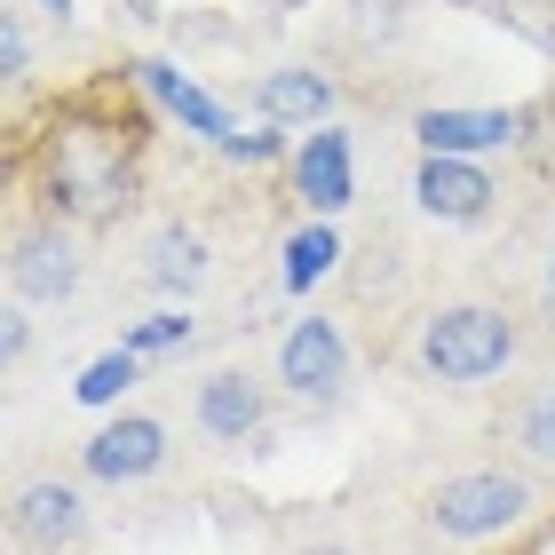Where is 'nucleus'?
<instances>
[{"label": "nucleus", "mask_w": 555, "mask_h": 555, "mask_svg": "<svg viewBox=\"0 0 555 555\" xmlns=\"http://www.w3.org/2000/svg\"><path fill=\"white\" fill-rule=\"evenodd\" d=\"M135 80H143V95H151V104H159L167 119H183V135L215 143L222 159H246V167L286 159V128H255V135H246L238 119H231V104H215V95L198 88L191 72H175V64H159V56H143V64H135Z\"/></svg>", "instance_id": "obj_1"}, {"label": "nucleus", "mask_w": 555, "mask_h": 555, "mask_svg": "<svg viewBox=\"0 0 555 555\" xmlns=\"http://www.w3.org/2000/svg\"><path fill=\"white\" fill-rule=\"evenodd\" d=\"M508 358H516V325L500 310H485V301H452V310H437L428 334H421V365L437 373V382H452V389L492 382Z\"/></svg>", "instance_id": "obj_2"}, {"label": "nucleus", "mask_w": 555, "mask_h": 555, "mask_svg": "<svg viewBox=\"0 0 555 555\" xmlns=\"http://www.w3.org/2000/svg\"><path fill=\"white\" fill-rule=\"evenodd\" d=\"M524 508H532V492H524L516 476H500V468L452 476V485H437V500H428V516H437L444 540H492V532H516Z\"/></svg>", "instance_id": "obj_3"}, {"label": "nucleus", "mask_w": 555, "mask_h": 555, "mask_svg": "<svg viewBox=\"0 0 555 555\" xmlns=\"http://www.w3.org/2000/svg\"><path fill=\"white\" fill-rule=\"evenodd\" d=\"M278 382H286L301 405H325L341 382H349V341L334 318H301L286 325V341H278Z\"/></svg>", "instance_id": "obj_4"}, {"label": "nucleus", "mask_w": 555, "mask_h": 555, "mask_svg": "<svg viewBox=\"0 0 555 555\" xmlns=\"http://www.w3.org/2000/svg\"><path fill=\"white\" fill-rule=\"evenodd\" d=\"M294 191L318 222H334L349 198H358V151H349L341 128H318V135L294 143Z\"/></svg>", "instance_id": "obj_5"}, {"label": "nucleus", "mask_w": 555, "mask_h": 555, "mask_svg": "<svg viewBox=\"0 0 555 555\" xmlns=\"http://www.w3.org/2000/svg\"><path fill=\"white\" fill-rule=\"evenodd\" d=\"M167 468V428L151 413H119L88 437V476L95 485H143V476Z\"/></svg>", "instance_id": "obj_6"}, {"label": "nucleus", "mask_w": 555, "mask_h": 555, "mask_svg": "<svg viewBox=\"0 0 555 555\" xmlns=\"http://www.w3.org/2000/svg\"><path fill=\"white\" fill-rule=\"evenodd\" d=\"M421 135V159H476V151H500L524 135V112H421L413 119Z\"/></svg>", "instance_id": "obj_7"}, {"label": "nucleus", "mask_w": 555, "mask_h": 555, "mask_svg": "<svg viewBox=\"0 0 555 555\" xmlns=\"http://www.w3.org/2000/svg\"><path fill=\"white\" fill-rule=\"evenodd\" d=\"M413 198H421L428 222H485L500 191H492V175L476 167V159H421Z\"/></svg>", "instance_id": "obj_8"}, {"label": "nucleus", "mask_w": 555, "mask_h": 555, "mask_svg": "<svg viewBox=\"0 0 555 555\" xmlns=\"http://www.w3.org/2000/svg\"><path fill=\"white\" fill-rule=\"evenodd\" d=\"M255 112H262V128H301V135H318V128H334V80L325 72H262L255 80Z\"/></svg>", "instance_id": "obj_9"}, {"label": "nucleus", "mask_w": 555, "mask_h": 555, "mask_svg": "<svg viewBox=\"0 0 555 555\" xmlns=\"http://www.w3.org/2000/svg\"><path fill=\"white\" fill-rule=\"evenodd\" d=\"M262 389H255V373H207L198 382V428L222 444H246V437H262Z\"/></svg>", "instance_id": "obj_10"}, {"label": "nucleus", "mask_w": 555, "mask_h": 555, "mask_svg": "<svg viewBox=\"0 0 555 555\" xmlns=\"http://www.w3.org/2000/svg\"><path fill=\"white\" fill-rule=\"evenodd\" d=\"M72 286H80V255H72L64 231H40L16 246V294L24 301H64Z\"/></svg>", "instance_id": "obj_11"}, {"label": "nucleus", "mask_w": 555, "mask_h": 555, "mask_svg": "<svg viewBox=\"0 0 555 555\" xmlns=\"http://www.w3.org/2000/svg\"><path fill=\"white\" fill-rule=\"evenodd\" d=\"M80 516L88 508H80V492H72V485H33L16 500V524L33 540H80Z\"/></svg>", "instance_id": "obj_12"}, {"label": "nucleus", "mask_w": 555, "mask_h": 555, "mask_svg": "<svg viewBox=\"0 0 555 555\" xmlns=\"http://www.w3.org/2000/svg\"><path fill=\"white\" fill-rule=\"evenodd\" d=\"M334 262H341V231L334 222H301V231L286 238V294H310Z\"/></svg>", "instance_id": "obj_13"}, {"label": "nucleus", "mask_w": 555, "mask_h": 555, "mask_svg": "<svg viewBox=\"0 0 555 555\" xmlns=\"http://www.w3.org/2000/svg\"><path fill=\"white\" fill-rule=\"evenodd\" d=\"M151 278H159L167 294H183L207 278V238L198 231H159V246H151Z\"/></svg>", "instance_id": "obj_14"}, {"label": "nucleus", "mask_w": 555, "mask_h": 555, "mask_svg": "<svg viewBox=\"0 0 555 555\" xmlns=\"http://www.w3.org/2000/svg\"><path fill=\"white\" fill-rule=\"evenodd\" d=\"M135 373H143V358H128V349H104L95 365H80V389H72V397L104 413V405H119V389H135Z\"/></svg>", "instance_id": "obj_15"}, {"label": "nucleus", "mask_w": 555, "mask_h": 555, "mask_svg": "<svg viewBox=\"0 0 555 555\" xmlns=\"http://www.w3.org/2000/svg\"><path fill=\"white\" fill-rule=\"evenodd\" d=\"M191 334H198V325H191L183 310H159V318L128 325V334H119V349H128V358H175V349H191Z\"/></svg>", "instance_id": "obj_16"}, {"label": "nucleus", "mask_w": 555, "mask_h": 555, "mask_svg": "<svg viewBox=\"0 0 555 555\" xmlns=\"http://www.w3.org/2000/svg\"><path fill=\"white\" fill-rule=\"evenodd\" d=\"M524 452H540V461H555V389H540L532 405H524Z\"/></svg>", "instance_id": "obj_17"}, {"label": "nucleus", "mask_w": 555, "mask_h": 555, "mask_svg": "<svg viewBox=\"0 0 555 555\" xmlns=\"http://www.w3.org/2000/svg\"><path fill=\"white\" fill-rule=\"evenodd\" d=\"M24 64H33V48H24V24L0 16V72H9V80H24Z\"/></svg>", "instance_id": "obj_18"}, {"label": "nucleus", "mask_w": 555, "mask_h": 555, "mask_svg": "<svg viewBox=\"0 0 555 555\" xmlns=\"http://www.w3.org/2000/svg\"><path fill=\"white\" fill-rule=\"evenodd\" d=\"M24 341H33V318L9 310V318H0V349H9V358H24Z\"/></svg>", "instance_id": "obj_19"}, {"label": "nucleus", "mask_w": 555, "mask_h": 555, "mask_svg": "<svg viewBox=\"0 0 555 555\" xmlns=\"http://www.w3.org/2000/svg\"><path fill=\"white\" fill-rule=\"evenodd\" d=\"M540 310L555 318V262H547V278H540Z\"/></svg>", "instance_id": "obj_20"}, {"label": "nucleus", "mask_w": 555, "mask_h": 555, "mask_svg": "<svg viewBox=\"0 0 555 555\" xmlns=\"http://www.w3.org/2000/svg\"><path fill=\"white\" fill-rule=\"evenodd\" d=\"M40 9H56V16H72V0H40Z\"/></svg>", "instance_id": "obj_21"}, {"label": "nucleus", "mask_w": 555, "mask_h": 555, "mask_svg": "<svg viewBox=\"0 0 555 555\" xmlns=\"http://www.w3.org/2000/svg\"><path fill=\"white\" fill-rule=\"evenodd\" d=\"M310 555H349V547H310Z\"/></svg>", "instance_id": "obj_22"}]
</instances>
